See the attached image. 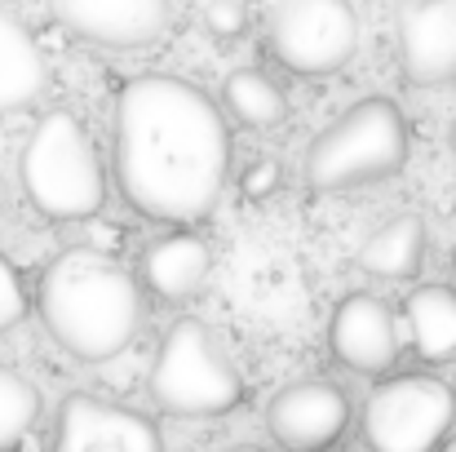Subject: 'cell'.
I'll return each instance as SVG.
<instances>
[{"label": "cell", "instance_id": "cell-19", "mask_svg": "<svg viewBox=\"0 0 456 452\" xmlns=\"http://www.w3.org/2000/svg\"><path fill=\"white\" fill-rule=\"evenodd\" d=\"M204 31L213 40H240L248 31V9L244 0H208L204 4Z\"/></svg>", "mask_w": 456, "mask_h": 452}, {"label": "cell", "instance_id": "cell-23", "mask_svg": "<svg viewBox=\"0 0 456 452\" xmlns=\"http://www.w3.org/2000/svg\"><path fill=\"white\" fill-rule=\"evenodd\" d=\"M0 209H4V177H0Z\"/></svg>", "mask_w": 456, "mask_h": 452}, {"label": "cell", "instance_id": "cell-1", "mask_svg": "<svg viewBox=\"0 0 456 452\" xmlns=\"http://www.w3.org/2000/svg\"><path fill=\"white\" fill-rule=\"evenodd\" d=\"M116 182L151 222H200L226 191L231 129L222 107L182 76H134L111 111Z\"/></svg>", "mask_w": 456, "mask_h": 452}, {"label": "cell", "instance_id": "cell-17", "mask_svg": "<svg viewBox=\"0 0 456 452\" xmlns=\"http://www.w3.org/2000/svg\"><path fill=\"white\" fill-rule=\"evenodd\" d=\"M222 103H226V111H231L240 125H248V129H275V125L289 116L284 89H280L266 71H257V67L231 71L226 85H222Z\"/></svg>", "mask_w": 456, "mask_h": 452}, {"label": "cell", "instance_id": "cell-11", "mask_svg": "<svg viewBox=\"0 0 456 452\" xmlns=\"http://www.w3.org/2000/svg\"><path fill=\"white\" fill-rule=\"evenodd\" d=\"M399 71L417 89L456 85V0H408L399 13Z\"/></svg>", "mask_w": 456, "mask_h": 452}, {"label": "cell", "instance_id": "cell-4", "mask_svg": "<svg viewBox=\"0 0 456 452\" xmlns=\"http://www.w3.org/2000/svg\"><path fill=\"white\" fill-rule=\"evenodd\" d=\"M408 147L412 138L399 103L372 94L314 134V143L305 147L302 173L314 191H350L395 177L408 164Z\"/></svg>", "mask_w": 456, "mask_h": 452}, {"label": "cell", "instance_id": "cell-8", "mask_svg": "<svg viewBox=\"0 0 456 452\" xmlns=\"http://www.w3.org/2000/svg\"><path fill=\"white\" fill-rule=\"evenodd\" d=\"M350 399L337 382L305 377L284 386L266 408V431L284 452H323L346 435Z\"/></svg>", "mask_w": 456, "mask_h": 452}, {"label": "cell", "instance_id": "cell-25", "mask_svg": "<svg viewBox=\"0 0 456 452\" xmlns=\"http://www.w3.org/2000/svg\"><path fill=\"white\" fill-rule=\"evenodd\" d=\"M448 452H456V444H452V448H448Z\"/></svg>", "mask_w": 456, "mask_h": 452}, {"label": "cell", "instance_id": "cell-7", "mask_svg": "<svg viewBox=\"0 0 456 452\" xmlns=\"http://www.w3.org/2000/svg\"><path fill=\"white\" fill-rule=\"evenodd\" d=\"M359 49L350 0H280L271 13V53L293 76H332Z\"/></svg>", "mask_w": 456, "mask_h": 452}, {"label": "cell", "instance_id": "cell-15", "mask_svg": "<svg viewBox=\"0 0 456 452\" xmlns=\"http://www.w3.org/2000/svg\"><path fill=\"white\" fill-rule=\"evenodd\" d=\"M421 262H426V222H421V213L390 218L354 253V267L377 275V280H412L421 271Z\"/></svg>", "mask_w": 456, "mask_h": 452}, {"label": "cell", "instance_id": "cell-20", "mask_svg": "<svg viewBox=\"0 0 456 452\" xmlns=\"http://www.w3.org/2000/svg\"><path fill=\"white\" fill-rule=\"evenodd\" d=\"M27 315V293H22V275L18 267L0 253V337Z\"/></svg>", "mask_w": 456, "mask_h": 452}, {"label": "cell", "instance_id": "cell-14", "mask_svg": "<svg viewBox=\"0 0 456 452\" xmlns=\"http://www.w3.org/2000/svg\"><path fill=\"white\" fill-rule=\"evenodd\" d=\"M208 271H213V253L191 231H173V235L155 240L151 249L142 253V284L164 301L195 298L204 289Z\"/></svg>", "mask_w": 456, "mask_h": 452}, {"label": "cell", "instance_id": "cell-21", "mask_svg": "<svg viewBox=\"0 0 456 452\" xmlns=\"http://www.w3.org/2000/svg\"><path fill=\"white\" fill-rule=\"evenodd\" d=\"M275 186H280V164H275V160H253L248 173H244V195H248V200H262V195H271Z\"/></svg>", "mask_w": 456, "mask_h": 452}, {"label": "cell", "instance_id": "cell-18", "mask_svg": "<svg viewBox=\"0 0 456 452\" xmlns=\"http://www.w3.org/2000/svg\"><path fill=\"white\" fill-rule=\"evenodd\" d=\"M36 417H40V390L22 373L0 364V452L18 448L36 426Z\"/></svg>", "mask_w": 456, "mask_h": 452}, {"label": "cell", "instance_id": "cell-6", "mask_svg": "<svg viewBox=\"0 0 456 452\" xmlns=\"http://www.w3.org/2000/svg\"><path fill=\"white\" fill-rule=\"evenodd\" d=\"M456 422V395L444 377L399 373L372 386L363 404V444L368 452H435Z\"/></svg>", "mask_w": 456, "mask_h": 452}, {"label": "cell", "instance_id": "cell-2", "mask_svg": "<svg viewBox=\"0 0 456 452\" xmlns=\"http://www.w3.org/2000/svg\"><path fill=\"white\" fill-rule=\"evenodd\" d=\"M45 333L80 364H102L120 355L142 324V284L116 253L102 249H62L40 284Z\"/></svg>", "mask_w": 456, "mask_h": 452}, {"label": "cell", "instance_id": "cell-3", "mask_svg": "<svg viewBox=\"0 0 456 452\" xmlns=\"http://www.w3.org/2000/svg\"><path fill=\"white\" fill-rule=\"evenodd\" d=\"M18 177L31 209L49 222H80L107 204V173L89 129L67 107L36 120L18 155Z\"/></svg>", "mask_w": 456, "mask_h": 452}, {"label": "cell", "instance_id": "cell-22", "mask_svg": "<svg viewBox=\"0 0 456 452\" xmlns=\"http://www.w3.org/2000/svg\"><path fill=\"white\" fill-rule=\"evenodd\" d=\"M222 452H262V448H253V444H235V448H222Z\"/></svg>", "mask_w": 456, "mask_h": 452}, {"label": "cell", "instance_id": "cell-5", "mask_svg": "<svg viewBox=\"0 0 456 452\" xmlns=\"http://www.w3.org/2000/svg\"><path fill=\"white\" fill-rule=\"evenodd\" d=\"M151 399L173 417H222L244 399V382L204 319L182 315L151 364Z\"/></svg>", "mask_w": 456, "mask_h": 452}, {"label": "cell", "instance_id": "cell-24", "mask_svg": "<svg viewBox=\"0 0 456 452\" xmlns=\"http://www.w3.org/2000/svg\"><path fill=\"white\" fill-rule=\"evenodd\" d=\"M452 151H456V125H452Z\"/></svg>", "mask_w": 456, "mask_h": 452}, {"label": "cell", "instance_id": "cell-10", "mask_svg": "<svg viewBox=\"0 0 456 452\" xmlns=\"http://www.w3.org/2000/svg\"><path fill=\"white\" fill-rule=\"evenodd\" d=\"M49 452H164V440L155 422L134 408L107 404L98 395H67Z\"/></svg>", "mask_w": 456, "mask_h": 452}, {"label": "cell", "instance_id": "cell-12", "mask_svg": "<svg viewBox=\"0 0 456 452\" xmlns=\"http://www.w3.org/2000/svg\"><path fill=\"white\" fill-rule=\"evenodd\" d=\"M328 346L350 373H390L399 359V324L395 310L372 293H350L332 310Z\"/></svg>", "mask_w": 456, "mask_h": 452}, {"label": "cell", "instance_id": "cell-13", "mask_svg": "<svg viewBox=\"0 0 456 452\" xmlns=\"http://www.w3.org/2000/svg\"><path fill=\"white\" fill-rule=\"evenodd\" d=\"M49 89V62L27 22L0 4V111H22Z\"/></svg>", "mask_w": 456, "mask_h": 452}, {"label": "cell", "instance_id": "cell-16", "mask_svg": "<svg viewBox=\"0 0 456 452\" xmlns=\"http://www.w3.org/2000/svg\"><path fill=\"white\" fill-rule=\"evenodd\" d=\"M403 319L412 333V350L426 364H456V289L417 284L403 298Z\"/></svg>", "mask_w": 456, "mask_h": 452}, {"label": "cell", "instance_id": "cell-9", "mask_svg": "<svg viewBox=\"0 0 456 452\" xmlns=\"http://www.w3.org/2000/svg\"><path fill=\"white\" fill-rule=\"evenodd\" d=\"M62 31L85 45L134 53L168 31V0H49Z\"/></svg>", "mask_w": 456, "mask_h": 452}]
</instances>
